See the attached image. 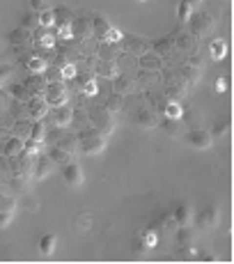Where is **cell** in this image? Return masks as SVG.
Listing matches in <instances>:
<instances>
[{
    "label": "cell",
    "instance_id": "6da1fadb",
    "mask_svg": "<svg viewBox=\"0 0 234 264\" xmlns=\"http://www.w3.org/2000/svg\"><path fill=\"white\" fill-rule=\"evenodd\" d=\"M76 143L85 154H99L106 150V133H101L99 129H83L76 136Z\"/></svg>",
    "mask_w": 234,
    "mask_h": 264
},
{
    "label": "cell",
    "instance_id": "7a4b0ae2",
    "mask_svg": "<svg viewBox=\"0 0 234 264\" xmlns=\"http://www.w3.org/2000/svg\"><path fill=\"white\" fill-rule=\"evenodd\" d=\"M42 97L46 99V104L51 106V108L64 106L67 104V85H64V81H51V83L46 85Z\"/></svg>",
    "mask_w": 234,
    "mask_h": 264
},
{
    "label": "cell",
    "instance_id": "3957f363",
    "mask_svg": "<svg viewBox=\"0 0 234 264\" xmlns=\"http://www.w3.org/2000/svg\"><path fill=\"white\" fill-rule=\"evenodd\" d=\"M90 120H92V124L101 131V133H110L115 129V117H113V113L108 110V108H104V106H99V108H92V113H90Z\"/></svg>",
    "mask_w": 234,
    "mask_h": 264
},
{
    "label": "cell",
    "instance_id": "277c9868",
    "mask_svg": "<svg viewBox=\"0 0 234 264\" xmlns=\"http://www.w3.org/2000/svg\"><path fill=\"white\" fill-rule=\"evenodd\" d=\"M186 23H189L191 35H193V37H200V35H204V32L212 30L213 19H212V14H195V16L191 14V19Z\"/></svg>",
    "mask_w": 234,
    "mask_h": 264
},
{
    "label": "cell",
    "instance_id": "5b68a950",
    "mask_svg": "<svg viewBox=\"0 0 234 264\" xmlns=\"http://www.w3.org/2000/svg\"><path fill=\"white\" fill-rule=\"evenodd\" d=\"M186 140H189V145L195 147V150H209L213 143L212 133H209L207 129H191L189 133H186Z\"/></svg>",
    "mask_w": 234,
    "mask_h": 264
},
{
    "label": "cell",
    "instance_id": "8992f818",
    "mask_svg": "<svg viewBox=\"0 0 234 264\" xmlns=\"http://www.w3.org/2000/svg\"><path fill=\"white\" fill-rule=\"evenodd\" d=\"M62 179H64V184H69V186H81L83 184V168L76 163L74 158L69 161V163H64L62 166Z\"/></svg>",
    "mask_w": 234,
    "mask_h": 264
},
{
    "label": "cell",
    "instance_id": "52a82bcc",
    "mask_svg": "<svg viewBox=\"0 0 234 264\" xmlns=\"http://www.w3.org/2000/svg\"><path fill=\"white\" fill-rule=\"evenodd\" d=\"M51 110V106L46 104V99L42 94H35V97L28 99V115L30 120H44L46 115Z\"/></svg>",
    "mask_w": 234,
    "mask_h": 264
},
{
    "label": "cell",
    "instance_id": "ba28073f",
    "mask_svg": "<svg viewBox=\"0 0 234 264\" xmlns=\"http://www.w3.org/2000/svg\"><path fill=\"white\" fill-rule=\"evenodd\" d=\"M133 124L140 129H154L159 127V115L154 110H149V108H138L133 113Z\"/></svg>",
    "mask_w": 234,
    "mask_h": 264
},
{
    "label": "cell",
    "instance_id": "9c48e42d",
    "mask_svg": "<svg viewBox=\"0 0 234 264\" xmlns=\"http://www.w3.org/2000/svg\"><path fill=\"white\" fill-rule=\"evenodd\" d=\"M71 120H74V110L67 104L58 106V108H51V122H53V127L64 129L71 124Z\"/></svg>",
    "mask_w": 234,
    "mask_h": 264
},
{
    "label": "cell",
    "instance_id": "30bf717a",
    "mask_svg": "<svg viewBox=\"0 0 234 264\" xmlns=\"http://www.w3.org/2000/svg\"><path fill=\"white\" fill-rule=\"evenodd\" d=\"M218 216L220 211L216 204H209V207H204L200 214H197V227H202V230H207V227H213L216 223H218Z\"/></svg>",
    "mask_w": 234,
    "mask_h": 264
},
{
    "label": "cell",
    "instance_id": "8fae6325",
    "mask_svg": "<svg viewBox=\"0 0 234 264\" xmlns=\"http://www.w3.org/2000/svg\"><path fill=\"white\" fill-rule=\"evenodd\" d=\"M23 138L19 136H9L5 143H2V156L5 158H16V156H21L23 154Z\"/></svg>",
    "mask_w": 234,
    "mask_h": 264
},
{
    "label": "cell",
    "instance_id": "7c38bea8",
    "mask_svg": "<svg viewBox=\"0 0 234 264\" xmlns=\"http://www.w3.org/2000/svg\"><path fill=\"white\" fill-rule=\"evenodd\" d=\"M113 88H115V92L117 94H131V92L136 90V78H131V76H127V74H117L113 78Z\"/></svg>",
    "mask_w": 234,
    "mask_h": 264
},
{
    "label": "cell",
    "instance_id": "4fadbf2b",
    "mask_svg": "<svg viewBox=\"0 0 234 264\" xmlns=\"http://www.w3.org/2000/svg\"><path fill=\"white\" fill-rule=\"evenodd\" d=\"M53 166H55V163L51 161V158H48V154H42V156L35 161L32 173H35V177H37V179H46L48 175L53 173Z\"/></svg>",
    "mask_w": 234,
    "mask_h": 264
},
{
    "label": "cell",
    "instance_id": "5bb4252c",
    "mask_svg": "<svg viewBox=\"0 0 234 264\" xmlns=\"http://www.w3.org/2000/svg\"><path fill=\"white\" fill-rule=\"evenodd\" d=\"M124 42V51L128 53V55H145V53L149 51V44L147 42H143V39H136V37H124L122 39Z\"/></svg>",
    "mask_w": 234,
    "mask_h": 264
},
{
    "label": "cell",
    "instance_id": "9a60e30c",
    "mask_svg": "<svg viewBox=\"0 0 234 264\" xmlns=\"http://www.w3.org/2000/svg\"><path fill=\"white\" fill-rule=\"evenodd\" d=\"M25 88H28V92H30V97H35V94H44L46 85H48V81L44 78V74H30L28 76V81H25Z\"/></svg>",
    "mask_w": 234,
    "mask_h": 264
},
{
    "label": "cell",
    "instance_id": "2e32d148",
    "mask_svg": "<svg viewBox=\"0 0 234 264\" xmlns=\"http://www.w3.org/2000/svg\"><path fill=\"white\" fill-rule=\"evenodd\" d=\"M23 67L28 74H44L46 69H48V62L42 58V55H28L25 60H23Z\"/></svg>",
    "mask_w": 234,
    "mask_h": 264
},
{
    "label": "cell",
    "instance_id": "e0dca14e",
    "mask_svg": "<svg viewBox=\"0 0 234 264\" xmlns=\"http://www.w3.org/2000/svg\"><path fill=\"white\" fill-rule=\"evenodd\" d=\"M172 219L177 225H191V220H193V209H191L186 202H179L172 209Z\"/></svg>",
    "mask_w": 234,
    "mask_h": 264
},
{
    "label": "cell",
    "instance_id": "ac0fdd59",
    "mask_svg": "<svg viewBox=\"0 0 234 264\" xmlns=\"http://www.w3.org/2000/svg\"><path fill=\"white\" fill-rule=\"evenodd\" d=\"M186 88H189V83H184L181 78H168L166 94L170 99H177V101H179L181 97H186Z\"/></svg>",
    "mask_w": 234,
    "mask_h": 264
},
{
    "label": "cell",
    "instance_id": "d6986e66",
    "mask_svg": "<svg viewBox=\"0 0 234 264\" xmlns=\"http://www.w3.org/2000/svg\"><path fill=\"white\" fill-rule=\"evenodd\" d=\"M108 28H110V21H108L106 16L97 14L94 19H92V35H94V37H97L99 42H104V39H106Z\"/></svg>",
    "mask_w": 234,
    "mask_h": 264
},
{
    "label": "cell",
    "instance_id": "ffe728a7",
    "mask_svg": "<svg viewBox=\"0 0 234 264\" xmlns=\"http://www.w3.org/2000/svg\"><path fill=\"white\" fill-rule=\"evenodd\" d=\"M140 67L145 71H161L163 60H161V55H156V53H145V55H140Z\"/></svg>",
    "mask_w": 234,
    "mask_h": 264
},
{
    "label": "cell",
    "instance_id": "44dd1931",
    "mask_svg": "<svg viewBox=\"0 0 234 264\" xmlns=\"http://www.w3.org/2000/svg\"><path fill=\"white\" fill-rule=\"evenodd\" d=\"M97 74L101 76V78H110V81H113L115 76L120 74V67H117L115 60H101L97 65Z\"/></svg>",
    "mask_w": 234,
    "mask_h": 264
},
{
    "label": "cell",
    "instance_id": "7402d4cb",
    "mask_svg": "<svg viewBox=\"0 0 234 264\" xmlns=\"http://www.w3.org/2000/svg\"><path fill=\"white\" fill-rule=\"evenodd\" d=\"M48 158L53 161L55 166H64V163L71 161V152H67L64 147H60V145H55V147L48 150Z\"/></svg>",
    "mask_w": 234,
    "mask_h": 264
},
{
    "label": "cell",
    "instance_id": "603a6c76",
    "mask_svg": "<svg viewBox=\"0 0 234 264\" xmlns=\"http://www.w3.org/2000/svg\"><path fill=\"white\" fill-rule=\"evenodd\" d=\"M230 129H232V120L225 115V117H218V120L213 122V127L209 133H212V138H223L230 133Z\"/></svg>",
    "mask_w": 234,
    "mask_h": 264
},
{
    "label": "cell",
    "instance_id": "cb8c5ba5",
    "mask_svg": "<svg viewBox=\"0 0 234 264\" xmlns=\"http://www.w3.org/2000/svg\"><path fill=\"white\" fill-rule=\"evenodd\" d=\"M149 48H154L156 55H170V51L174 48V39L172 37H161L156 42H151Z\"/></svg>",
    "mask_w": 234,
    "mask_h": 264
},
{
    "label": "cell",
    "instance_id": "d4e9b609",
    "mask_svg": "<svg viewBox=\"0 0 234 264\" xmlns=\"http://www.w3.org/2000/svg\"><path fill=\"white\" fill-rule=\"evenodd\" d=\"M163 115H166L168 120H181V115H184V108L177 99H170L166 106H163Z\"/></svg>",
    "mask_w": 234,
    "mask_h": 264
},
{
    "label": "cell",
    "instance_id": "484cf974",
    "mask_svg": "<svg viewBox=\"0 0 234 264\" xmlns=\"http://www.w3.org/2000/svg\"><path fill=\"white\" fill-rule=\"evenodd\" d=\"M55 237L53 232H46V234H42V239H39V253L42 255H51L55 250Z\"/></svg>",
    "mask_w": 234,
    "mask_h": 264
},
{
    "label": "cell",
    "instance_id": "4316f807",
    "mask_svg": "<svg viewBox=\"0 0 234 264\" xmlns=\"http://www.w3.org/2000/svg\"><path fill=\"white\" fill-rule=\"evenodd\" d=\"M209 53H212V58L213 60H223L227 55V44H225V39H220V37H216L209 44Z\"/></svg>",
    "mask_w": 234,
    "mask_h": 264
},
{
    "label": "cell",
    "instance_id": "83f0119b",
    "mask_svg": "<svg viewBox=\"0 0 234 264\" xmlns=\"http://www.w3.org/2000/svg\"><path fill=\"white\" fill-rule=\"evenodd\" d=\"M81 92H83L85 97H94V94L99 92L97 81H94V76H92V74L81 76Z\"/></svg>",
    "mask_w": 234,
    "mask_h": 264
},
{
    "label": "cell",
    "instance_id": "f1b7e54d",
    "mask_svg": "<svg viewBox=\"0 0 234 264\" xmlns=\"http://www.w3.org/2000/svg\"><path fill=\"white\" fill-rule=\"evenodd\" d=\"M30 131H32V120H16L14 122V136L19 138H30Z\"/></svg>",
    "mask_w": 234,
    "mask_h": 264
},
{
    "label": "cell",
    "instance_id": "f546056e",
    "mask_svg": "<svg viewBox=\"0 0 234 264\" xmlns=\"http://www.w3.org/2000/svg\"><path fill=\"white\" fill-rule=\"evenodd\" d=\"M37 23L39 25H42V28H53L55 25V12L53 9H42V12H39L37 14Z\"/></svg>",
    "mask_w": 234,
    "mask_h": 264
},
{
    "label": "cell",
    "instance_id": "4dcf8cb0",
    "mask_svg": "<svg viewBox=\"0 0 234 264\" xmlns=\"http://www.w3.org/2000/svg\"><path fill=\"white\" fill-rule=\"evenodd\" d=\"M9 92H12V97H14L16 101H21V104H28V99H30V92H28V88L23 83H14L9 88Z\"/></svg>",
    "mask_w": 234,
    "mask_h": 264
},
{
    "label": "cell",
    "instance_id": "1f68e13d",
    "mask_svg": "<svg viewBox=\"0 0 234 264\" xmlns=\"http://www.w3.org/2000/svg\"><path fill=\"white\" fill-rule=\"evenodd\" d=\"M104 108H108L110 113H117V110H122V108H124V97H122V94H117V92H113V94L106 99Z\"/></svg>",
    "mask_w": 234,
    "mask_h": 264
},
{
    "label": "cell",
    "instance_id": "d6a6232c",
    "mask_svg": "<svg viewBox=\"0 0 234 264\" xmlns=\"http://www.w3.org/2000/svg\"><path fill=\"white\" fill-rule=\"evenodd\" d=\"M32 32L25 30V28H19V30H12L9 32V42L12 44H25V42H30Z\"/></svg>",
    "mask_w": 234,
    "mask_h": 264
},
{
    "label": "cell",
    "instance_id": "836d02e7",
    "mask_svg": "<svg viewBox=\"0 0 234 264\" xmlns=\"http://www.w3.org/2000/svg\"><path fill=\"white\" fill-rule=\"evenodd\" d=\"M174 239L179 242V246H186V243H191V239H193V230H191L189 225H179V230L174 232Z\"/></svg>",
    "mask_w": 234,
    "mask_h": 264
},
{
    "label": "cell",
    "instance_id": "e575fe53",
    "mask_svg": "<svg viewBox=\"0 0 234 264\" xmlns=\"http://www.w3.org/2000/svg\"><path fill=\"white\" fill-rule=\"evenodd\" d=\"M30 138H32V140H39V143H44V138H46V127H44V122H42V120H32Z\"/></svg>",
    "mask_w": 234,
    "mask_h": 264
},
{
    "label": "cell",
    "instance_id": "d590c367",
    "mask_svg": "<svg viewBox=\"0 0 234 264\" xmlns=\"http://www.w3.org/2000/svg\"><path fill=\"white\" fill-rule=\"evenodd\" d=\"M197 39L200 37H193V35H181L179 42H177V46H179L181 51H193V48H197Z\"/></svg>",
    "mask_w": 234,
    "mask_h": 264
},
{
    "label": "cell",
    "instance_id": "8d00e7d4",
    "mask_svg": "<svg viewBox=\"0 0 234 264\" xmlns=\"http://www.w3.org/2000/svg\"><path fill=\"white\" fill-rule=\"evenodd\" d=\"M55 37L62 39V42H71L74 39V25L71 23H62L58 28V32H55Z\"/></svg>",
    "mask_w": 234,
    "mask_h": 264
},
{
    "label": "cell",
    "instance_id": "74e56055",
    "mask_svg": "<svg viewBox=\"0 0 234 264\" xmlns=\"http://www.w3.org/2000/svg\"><path fill=\"white\" fill-rule=\"evenodd\" d=\"M78 76V69H76L74 62H64L60 67V78L62 81H71V78H76Z\"/></svg>",
    "mask_w": 234,
    "mask_h": 264
},
{
    "label": "cell",
    "instance_id": "f35d334b",
    "mask_svg": "<svg viewBox=\"0 0 234 264\" xmlns=\"http://www.w3.org/2000/svg\"><path fill=\"white\" fill-rule=\"evenodd\" d=\"M122 39H124V32H122L120 28L110 25V28H108V32H106V39H104V42H106V44H120Z\"/></svg>",
    "mask_w": 234,
    "mask_h": 264
},
{
    "label": "cell",
    "instance_id": "ab89813d",
    "mask_svg": "<svg viewBox=\"0 0 234 264\" xmlns=\"http://www.w3.org/2000/svg\"><path fill=\"white\" fill-rule=\"evenodd\" d=\"M55 32H51V28H44V32L39 35V44L44 46V48H53L55 46Z\"/></svg>",
    "mask_w": 234,
    "mask_h": 264
},
{
    "label": "cell",
    "instance_id": "60d3db41",
    "mask_svg": "<svg viewBox=\"0 0 234 264\" xmlns=\"http://www.w3.org/2000/svg\"><path fill=\"white\" fill-rule=\"evenodd\" d=\"M42 147H44V143L32 140V138H25V143H23V154H39Z\"/></svg>",
    "mask_w": 234,
    "mask_h": 264
},
{
    "label": "cell",
    "instance_id": "b9f144b4",
    "mask_svg": "<svg viewBox=\"0 0 234 264\" xmlns=\"http://www.w3.org/2000/svg\"><path fill=\"white\" fill-rule=\"evenodd\" d=\"M145 250H147V243H145V239H143V232H138L133 243H131V253H133V255H143Z\"/></svg>",
    "mask_w": 234,
    "mask_h": 264
},
{
    "label": "cell",
    "instance_id": "7bdbcfd3",
    "mask_svg": "<svg viewBox=\"0 0 234 264\" xmlns=\"http://www.w3.org/2000/svg\"><path fill=\"white\" fill-rule=\"evenodd\" d=\"M191 14H193V7H191L189 2H186V0H181L179 2V7H177V16H179V21H189L191 19Z\"/></svg>",
    "mask_w": 234,
    "mask_h": 264
},
{
    "label": "cell",
    "instance_id": "ee69618b",
    "mask_svg": "<svg viewBox=\"0 0 234 264\" xmlns=\"http://www.w3.org/2000/svg\"><path fill=\"white\" fill-rule=\"evenodd\" d=\"M16 209V200L14 198L0 193V211H14Z\"/></svg>",
    "mask_w": 234,
    "mask_h": 264
},
{
    "label": "cell",
    "instance_id": "f6af8a7d",
    "mask_svg": "<svg viewBox=\"0 0 234 264\" xmlns=\"http://www.w3.org/2000/svg\"><path fill=\"white\" fill-rule=\"evenodd\" d=\"M39 23H37V14H35V12H32V14H25L23 16V21H21V28H25V30H35V28H37Z\"/></svg>",
    "mask_w": 234,
    "mask_h": 264
},
{
    "label": "cell",
    "instance_id": "bcb514c9",
    "mask_svg": "<svg viewBox=\"0 0 234 264\" xmlns=\"http://www.w3.org/2000/svg\"><path fill=\"white\" fill-rule=\"evenodd\" d=\"M53 12H55V21H58V19H62V23L74 21V16H71V12H69L67 7H58V9H53Z\"/></svg>",
    "mask_w": 234,
    "mask_h": 264
},
{
    "label": "cell",
    "instance_id": "7dc6e473",
    "mask_svg": "<svg viewBox=\"0 0 234 264\" xmlns=\"http://www.w3.org/2000/svg\"><path fill=\"white\" fill-rule=\"evenodd\" d=\"M143 239L147 243V248H151V246L159 243V234H156V230H147V232H143Z\"/></svg>",
    "mask_w": 234,
    "mask_h": 264
},
{
    "label": "cell",
    "instance_id": "c3c4849f",
    "mask_svg": "<svg viewBox=\"0 0 234 264\" xmlns=\"http://www.w3.org/2000/svg\"><path fill=\"white\" fill-rule=\"evenodd\" d=\"M177 122H179V120H168V117H166V122H163V129H166V133H170V136H179Z\"/></svg>",
    "mask_w": 234,
    "mask_h": 264
},
{
    "label": "cell",
    "instance_id": "681fc988",
    "mask_svg": "<svg viewBox=\"0 0 234 264\" xmlns=\"http://www.w3.org/2000/svg\"><path fill=\"white\" fill-rule=\"evenodd\" d=\"M159 223L163 225V230H172V227L177 225V223H174V219H172V214H163Z\"/></svg>",
    "mask_w": 234,
    "mask_h": 264
},
{
    "label": "cell",
    "instance_id": "f907efd6",
    "mask_svg": "<svg viewBox=\"0 0 234 264\" xmlns=\"http://www.w3.org/2000/svg\"><path fill=\"white\" fill-rule=\"evenodd\" d=\"M225 90H227V78H225V76H220V78L213 81V92L220 94V92H225Z\"/></svg>",
    "mask_w": 234,
    "mask_h": 264
},
{
    "label": "cell",
    "instance_id": "816d5d0a",
    "mask_svg": "<svg viewBox=\"0 0 234 264\" xmlns=\"http://www.w3.org/2000/svg\"><path fill=\"white\" fill-rule=\"evenodd\" d=\"M195 255H197V250L193 248V246H189V243H186V248L179 250V257H184V260H193Z\"/></svg>",
    "mask_w": 234,
    "mask_h": 264
},
{
    "label": "cell",
    "instance_id": "f5cc1de1",
    "mask_svg": "<svg viewBox=\"0 0 234 264\" xmlns=\"http://www.w3.org/2000/svg\"><path fill=\"white\" fill-rule=\"evenodd\" d=\"M12 219H14V211H0V230L7 227Z\"/></svg>",
    "mask_w": 234,
    "mask_h": 264
},
{
    "label": "cell",
    "instance_id": "db71d44e",
    "mask_svg": "<svg viewBox=\"0 0 234 264\" xmlns=\"http://www.w3.org/2000/svg\"><path fill=\"white\" fill-rule=\"evenodd\" d=\"M28 5H30V9L35 14H39L42 9H46V0H28Z\"/></svg>",
    "mask_w": 234,
    "mask_h": 264
},
{
    "label": "cell",
    "instance_id": "11a10c76",
    "mask_svg": "<svg viewBox=\"0 0 234 264\" xmlns=\"http://www.w3.org/2000/svg\"><path fill=\"white\" fill-rule=\"evenodd\" d=\"M23 207H25L28 211H37L39 209V202L35 200V198H25V200H23Z\"/></svg>",
    "mask_w": 234,
    "mask_h": 264
},
{
    "label": "cell",
    "instance_id": "9f6ffc18",
    "mask_svg": "<svg viewBox=\"0 0 234 264\" xmlns=\"http://www.w3.org/2000/svg\"><path fill=\"white\" fill-rule=\"evenodd\" d=\"M12 71H14V69L9 67V65H0V83H2V81H5V78H7Z\"/></svg>",
    "mask_w": 234,
    "mask_h": 264
},
{
    "label": "cell",
    "instance_id": "6f0895ef",
    "mask_svg": "<svg viewBox=\"0 0 234 264\" xmlns=\"http://www.w3.org/2000/svg\"><path fill=\"white\" fill-rule=\"evenodd\" d=\"M197 260H202V262H212V260H216V257L212 255V253H207V250H202V253H197Z\"/></svg>",
    "mask_w": 234,
    "mask_h": 264
},
{
    "label": "cell",
    "instance_id": "680465c9",
    "mask_svg": "<svg viewBox=\"0 0 234 264\" xmlns=\"http://www.w3.org/2000/svg\"><path fill=\"white\" fill-rule=\"evenodd\" d=\"M186 2H189L191 7H197V5H200V2H202V0H186Z\"/></svg>",
    "mask_w": 234,
    "mask_h": 264
},
{
    "label": "cell",
    "instance_id": "91938a15",
    "mask_svg": "<svg viewBox=\"0 0 234 264\" xmlns=\"http://www.w3.org/2000/svg\"><path fill=\"white\" fill-rule=\"evenodd\" d=\"M140 2H143V0H140Z\"/></svg>",
    "mask_w": 234,
    "mask_h": 264
}]
</instances>
